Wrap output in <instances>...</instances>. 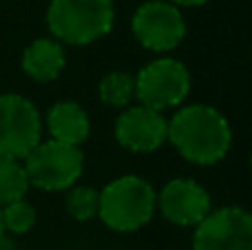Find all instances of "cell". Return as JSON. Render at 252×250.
I'll return each mask as SVG.
<instances>
[{
  "instance_id": "12",
  "label": "cell",
  "mask_w": 252,
  "mask_h": 250,
  "mask_svg": "<svg viewBox=\"0 0 252 250\" xmlns=\"http://www.w3.org/2000/svg\"><path fill=\"white\" fill-rule=\"evenodd\" d=\"M64 64V49L53 38H38L22 51V71L35 82H53Z\"/></svg>"
},
{
  "instance_id": "4",
  "label": "cell",
  "mask_w": 252,
  "mask_h": 250,
  "mask_svg": "<svg viewBox=\"0 0 252 250\" xmlns=\"http://www.w3.org/2000/svg\"><path fill=\"white\" fill-rule=\"evenodd\" d=\"M29 184L47 193H60L75 186L84 171V155L78 146L56 140H42L25 157Z\"/></svg>"
},
{
  "instance_id": "17",
  "label": "cell",
  "mask_w": 252,
  "mask_h": 250,
  "mask_svg": "<svg viewBox=\"0 0 252 250\" xmlns=\"http://www.w3.org/2000/svg\"><path fill=\"white\" fill-rule=\"evenodd\" d=\"M175 7H199V4H206L208 0H168Z\"/></svg>"
},
{
  "instance_id": "3",
  "label": "cell",
  "mask_w": 252,
  "mask_h": 250,
  "mask_svg": "<svg viewBox=\"0 0 252 250\" xmlns=\"http://www.w3.org/2000/svg\"><path fill=\"white\" fill-rule=\"evenodd\" d=\"M157 193L139 175H122L100 190L97 217L115 233H135L153 219Z\"/></svg>"
},
{
  "instance_id": "11",
  "label": "cell",
  "mask_w": 252,
  "mask_h": 250,
  "mask_svg": "<svg viewBox=\"0 0 252 250\" xmlns=\"http://www.w3.org/2000/svg\"><path fill=\"white\" fill-rule=\"evenodd\" d=\"M47 128L51 133V140L62 142L69 146H82L91 133V120L87 111L73 100H62L49 109Z\"/></svg>"
},
{
  "instance_id": "1",
  "label": "cell",
  "mask_w": 252,
  "mask_h": 250,
  "mask_svg": "<svg viewBox=\"0 0 252 250\" xmlns=\"http://www.w3.org/2000/svg\"><path fill=\"white\" fill-rule=\"evenodd\" d=\"M168 142L190 164L210 166L221 162L232 144L226 115L210 104H188L168 120Z\"/></svg>"
},
{
  "instance_id": "10",
  "label": "cell",
  "mask_w": 252,
  "mask_h": 250,
  "mask_svg": "<svg viewBox=\"0 0 252 250\" xmlns=\"http://www.w3.org/2000/svg\"><path fill=\"white\" fill-rule=\"evenodd\" d=\"M157 206L166 221L182 228H195L213 211L208 190L186 177L170 180L157 193Z\"/></svg>"
},
{
  "instance_id": "16",
  "label": "cell",
  "mask_w": 252,
  "mask_h": 250,
  "mask_svg": "<svg viewBox=\"0 0 252 250\" xmlns=\"http://www.w3.org/2000/svg\"><path fill=\"white\" fill-rule=\"evenodd\" d=\"M0 213H2V228L9 235H27L38 221L35 208L27 199L7 204V206L0 208Z\"/></svg>"
},
{
  "instance_id": "7",
  "label": "cell",
  "mask_w": 252,
  "mask_h": 250,
  "mask_svg": "<svg viewBox=\"0 0 252 250\" xmlns=\"http://www.w3.org/2000/svg\"><path fill=\"white\" fill-rule=\"evenodd\" d=\"M133 35L144 49L153 53H166L179 47L186 35V20L182 9L168 0H148L133 13Z\"/></svg>"
},
{
  "instance_id": "13",
  "label": "cell",
  "mask_w": 252,
  "mask_h": 250,
  "mask_svg": "<svg viewBox=\"0 0 252 250\" xmlns=\"http://www.w3.org/2000/svg\"><path fill=\"white\" fill-rule=\"evenodd\" d=\"M97 95L106 106L126 109L135 100V75H130L128 71H111L102 78Z\"/></svg>"
},
{
  "instance_id": "8",
  "label": "cell",
  "mask_w": 252,
  "mask_h": 250,
  "mask_svg": "<svg viewBox=\"0 0 252 250\" xmlns=\"http://www.w3.org/2000/svg\"><path fill=\"white\" fill-rule=\"evenodd\" d=\"M192 250H252V213L239 206L210 211L195 226Z\"/></svg>"
},
{
  "instance_id": "6",
  "label": "cell",
  "mask_w": 252,
  "mask_h": 250,
  "mask_svg": "<svg viewBox=\"0 0 252 250\" xmlns=\"http://www.w3.org/2000/svg\"><path fill=\"white\" fill-rule=\"evenodd\" d=\"M42 142L38 106L18 93H0V157L25 159Z\"/></svg>"
},
{
  "instance_id": "9",
  "label": "cell",
  "mask_w": 252,
  "mask_h": 250,
  "mask_svg": "<svg viewBox=\"0 0 252 250\" xmlns=\"http://www.w3.org/2000/svg\"><path fill=\"white\" fill-rule=\"evenodd\" d=\"M115 140L130 153H151L168 142V120L144 104L126 106L115 120Z\"/></svg>"
},
{
  "instance_id": "19",
  "label": "cell",
  "mask_w": 252,
  "mask_h": 250,
  "mask_svg": "<svg viewBox=\"0 0 252 250\" xmlns=\"http://www.w3.org/2000/svg\"><path fill=\"white\" fill-rule=\"evenodd\" d=\"M4 233V228H2V213H0V235Z\"/></svg>"
},
{
  "instance_id": "15",
  "label": "cell",
  "mask_w": 252,
  "mask_h": 250,
  "mask_svg": "<svg viewBox=\"0 0 252 250\" xmlns=\"http://www.w3.org/2000/svg\"><path fill=\"white\" fill-rule=\"evenodd\" d=\"M66 213L73 217L75 221H89L97 217V208H100V190L91 188V186H71L66 190L64 197Z\"/></svg>"
},
{
  "instance_id": "5",
  "label": "cell",
  "mask_w": 252,
  "mask_h": 250,
  "mask_svg": "<svg viewBox=\"0 0 252 250\" xmlns=\"http://www.w3.org/2000/svg\"><path fill=\"white\" fill-rule=\"evenodd\" d=\"M190 93V73L175 58H157L135 75V100L155 111L179 106Z\"/></svg>"
},
{
  "instance_id": "2",
  "label": "cell",
  "mask_w": 252,
  "mask_h": 250,
  "mask_svg": "<svg viewBox=\"0 0 252 250\" xmlns=\"http://www.w3.org/2000/svg\"><path fill=\"white\" fill-rule=\"evenodd\" d=\"M113 22V0H51L47 9V27L60 44H91L104 38Z\"/></svg>"
},
{
  "instance_id": "14",
  "label": "cell",
  "mask_w": 252,
  "mask_h": 250,
  "mask_svg": "<svg viewBox=\"0 0 252 250\" xmlns=\"http://www.w3.org/2000/svg\"><path fill=\"white\" fill-rule=\"evenodd\" d=\"M29 186L31 184L22 162L0 157V208L18 199H25Z\"/></svg>"
},
{
  "instance_id": "20",
  "label": "cell",
  "mask_w": 252,
  "mask_h": 250,
  "mask_svg": "<svg viewBox=\"0 0 252 250\" xmlns=\"http://www.w3.org/2000/svg\"><path fill=\"white\" fill-rule=\"evenodd\" d=\"M250 166H252V155H250Z\"/></svg>"
},
{
  "instance_id": "18",
  "label": "cell",
  "mask_w": 252,
  "mask_h": 250,
  "mask_svg": "<svg viewBox=\"0 0 252 250\" xmlns=\"http://www.w3.org/2000/svg\"><path fill=\"white\" fill-rule=\"evenodd\" d=\"M0 250H16V244L7 237V233L0 235Z\"/></svg>"
}]
</instances>
